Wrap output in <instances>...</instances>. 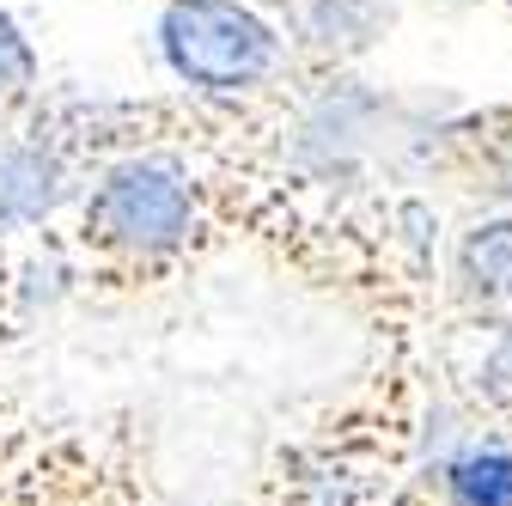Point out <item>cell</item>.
I'll use <instances>...</instances> for the list:
<instances>
[{"mask_svg":"<svg viewBox=\"0 0 512 506\" xmlns=\"http://www.w3.org/2000/svg\"><path fill=\"white\" fill-rule=\"evenodd\" d=\"M80 232H86V244H98L104 257H122V263L177 257L202 232L196 177L171 153H122L86 189Z\"/></svg>","mask_w":512,"mask_h":506,"instance_id":"2","label":"cell"},{"mask_svg":"<svg viewBox=\"0 0 512 506\" xmlns=\"http://www.w3.org/2000/svg\"><path fill=\"white\" fill-rule=\"evenodd\" d=\"M464 7H476V0H464Z\"/></svg>","mask_w":512,"mask_h":506,"instance_id":"12","label":"cell"},{"mask_svg":"<svg viewBox=\"0 0 512 506\" xmlns=\"http://www.w3.org/2000/svg\"><path fill=\"white\" fill-rule=\"evenodd\" d=\"M37 80H43V68H37L31 37L19 31V19H13L7 7H0V110L31 104V98H37Z\"/></svg>","mask_w":512,"mask_h":506,"instance_id":"9","label":"cell"},{"mask_svg":"<svg viewBox=\"0 0 512 506\" xmlns=\"http://www.w3.org/2000/svg\"><path fill=\"white\" fill-rule=\"evenodd\" d=\"M68 196H74V159L55 135L31 129L19 141H0V232H31L55 220Z\"/></svg>","mask_w":512,"mask_h":506,"instance_id":"4","label":"cell"},{"mask_svg":"<svg viewBox=\"0 0 512 506\" xmlns=\"http://www.w3.org/2000/svg\"><path fill=\"white\" fill-rule=\"evenodd\" d=\"M506 13H512V0H506Z\"/></svg>","mask_w":512,"mask_h":506,"instance_id":"13","label":"cell"},{"mask_svg":"<svg viewBox=\"0 0 512 506\" xmlns=\"http://www.w3.org/2000/svg\"><path fill=\"white\" fill-rule=\"evenodd\" d=\"M68 287H74V269L55 257V250H43V257H31L25 269H19V293H25V305L37 311V305H55V299H68Z\"/></svg>","mask_w":512,"mask_h":506,"instance_id":"11","label":"cell"},{"mask_svg":"<svg viewBox=\"0 0 512 506\" xmlns=\"http://www.w3.org/2000/svg\"><path fill=\"white\" fill-rule=\"evenodd\" d=\"M439 506H512V433L464 427L445 452L421 464Z\"/></svg>","mask_w":512,"mask_h":506,"instance_id":"5","label":"cell"},{"mask_svg":"<svg viewBox=\"0 0 512 506\" xmlns=\"http://www.w3.org/2000/svg\"><path fill=\"white\" fill-rule=\"evenodd\" d=\"M287 7H293V37L324 68H354L397 25V0H287Z\"/></svg>","mask_w":512,"mask_h":506,"instance_id":"6","label":"cell"},{"mask_svg":"<svg viewBox=\"0 0 512 506\" xmlns=\"http://www.w3.org/2000/svg\"><path fill=\"white\" fill-rule=\"evenodd\" d=\"M452 293L470 311H506L512 305V208H494L458 232Z\"/></svg>","mask_w":512,"mask_h":506,"instance_id":"7","label":"cell"},{"mask_svg":"<svg viewBox=\"0 0 512 506\" xmlns=\"http://www.w3.org/2000/svg\"><path fill=\"white\" fill-rule=\"evenodd\" d=\"M299 482H305V506H360V500L372 494L366 464H354V458H342V452L311 458V470H305Z\"/></svg>","mask_w":512,"mask_h":506,"instance_id":"10","label":"cell"},{"mask_svg":"<svg viewBox=\"0 0 512 506\" xmlns=\"http://www.w3.org/2000/svg\"><path fill=\"white\" fill-rule=\"evenodd\" d=\"M403 129V98L366 86L348 68H330V80H317L281 135V159L299 183H360L372 165H391Z\"/></svg>","mask_w":512,"mask_h":506,"instance_id":"3","label":"cell"},{"mask_svg":"<svg viewBox=\"0 0 512 506\" xmlns=\"http://www.w3.org/2000/svg\"><path fill=\"white\" fill-rule=\"evenodd\" d=\"M458 378L470 385L476 403H488L500 415L512 409V318H500V311H476V324L464 336Z\"/></svg>","mask_w":512,"mask_h":506,"instance_id":"8","label":"cell"},{"mask_svg":"<svg viewBox=\"0 0 512 506\" xmlns=\"http://www.w3.org/2000/svg\"><path fill=\"white\" fill-rule=\"evenodd\" d=\"M159 55L177 86L208 98H244L281 80L287 68V25L269 19L256 0H165Z\"/></svg>","mask_w":512,"mask_h":506,"instance_id":"1","label":"cell"}]
</instances>
